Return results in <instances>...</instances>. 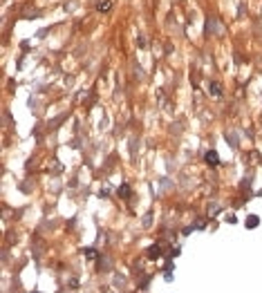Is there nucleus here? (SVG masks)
Instances as JSON below:
<instances>
[{"mask_svg":"<svg viewBox=\"0 0 262 293\" xmlns=\"http://www.w3.org/2000/svg\"><path fill=\"white\" fill-rule=\"evenodd\" d=\"M206 163H208V166H217V163H220V157H217L215 150H208V152H206Z\"/></svg>","mask_w":262,"mask_h":293,"instance_id":"obj_1","label":"nucleus"},{"mask_svg":"<svg viewBox=\"0 0 262 293\" xmlns=\"http://www.w3.org/2000/svg\"><path fill=\"white\" fill-rule=\"evenodd\" d=\"M208 92H211V96H222V85L220 83H211Z\"/></svg>","mask_w":262,"mask_h":293,"instance_id":"obj_2","label":"nucleus"},{"mask_svg":"<svg viewBox=\"0 0 262 293\" xmlns=\"http://www.w3.org/2000/svg\"><path fill=\"white\" fill-rule=\"evenodd\" d=\"M112 7L110 0H103V2H99V11H108V9Z\"/></svg>","mask_w":262,"mask_h":293,"instance_id":"obj_3","label":"nucleus"},{"mask_svg":"<svg viewBox=\"0 0 262 293\" xmlns=\"http://www.w3.org/2000/svg\"><path fill=\"white\" fill-rule=\"evenodd\" d=\"M148 255H150V257H157V255H161V248L152 246V248H150V253H148Z\"/></svg>","mask_w":262,"mask_h":293,"instance_id":"obj_4","label":"nucleus"},{"mask_svg":"<svg viewBox=\"0 0 262 293\" xmlns=\"http://www.w3.org/2000/svg\"><path fill=\"white\" fill-rule=\"evenodd\" d=\"M83 255H85V257H90V260H92V257H94V251H92V248H85V251H83Z\"/></svg>","mask_w":262,"mask_h":293,"instance_id":"obj_5","label":"nucleus"},{"mask_svg":"<svg viewBox=\"0 0 262 293\" xmlns=\"http://www.w3.org/2000/svg\"><path fill=\"white\" fill-rule=\"evenodd\" d=\"M247 226H258V219H256V217H253V219H249V222H247Z\"/></svg>","mask_w":262,"mask_h":293,"instance_id":"obj_6","label":"nucleus"}]
</instances>
